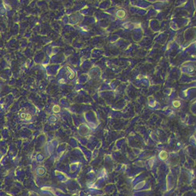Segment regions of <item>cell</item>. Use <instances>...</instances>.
Returning <instances> with one entry per match:
<instances>
[{"label": "cell", "mask_w": 196, "mask_h": 196, "mask_svg": "<svg viewBox=\"0 0 196 196\" xmlns=\"http://www.w3.org/2000/svg\"><path fill=\"white\" fill-rule=\"evenodd\" d=\"M53 111L55 112V113H58V112H60V108L59 106H55V107H53Z\"/></svg>", "instance_id": "3"}, {"label": "cell", "mask_w": 196, "mask_h": 196, "mask_svg": "<svg viewBox=\"0 0 196 196\" xmlns=\"http://www.w3.org/2000/svg\"><path fill=\"white\" fill-rule=\"evenodd\" d=\"M168 153H167L165 151H162V152L160 153V157L161 160H166L167 158H168Z\"/></svg>", "instance_id": "1"}, {"label": "cell", "mask_w": 196, "mask_h": 196, "mask_svg": "<svg viewBox=\"0 0 196 196\" xmlns=\"http://www.w3.org/2000/svg\"><path fill=\"white\" fill-rule=\"evenodd\" d=\"M173 106H174L175 107H180V102H179V101L173 102Z\"/></svg>", "instance_id": "4"}, {"label": "cell", "mask_w": 196, "mask_h": 196, "mask_svg": "<svg viewBox=\"0 0 196 196\" xmlns=\"http://www.w3.org/2000/svg\"><path fill=\"white\" fill-rule=\"evenodd\" d=\"M125 15H126L125 11H122V10H120V11H118V13H117L118 18H123L124 17H125Z\"/></svg>", "instance_id": "2"}]
</instances>
